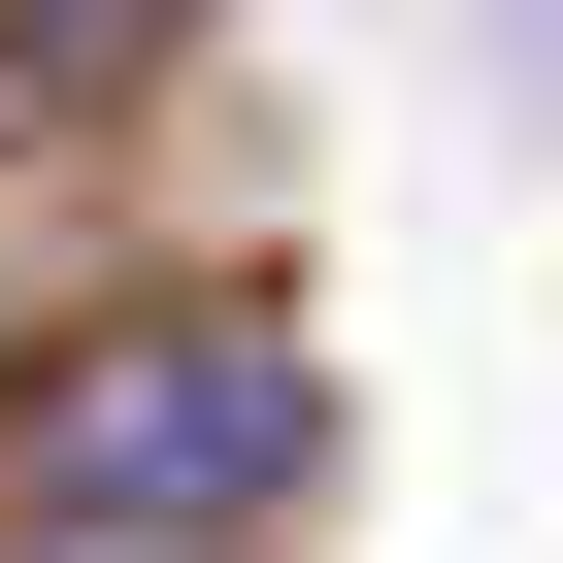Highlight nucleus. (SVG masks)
<instances>
[{"label": "nucleus", "instance_id": "obj_1", "mask_svg": "<svg viewBox=\"0 0 563 563\" xmlns=\"http://www.w3.org/2000/svg\"><path fill=\"white\" fill-rule=\"evenodd\" d=\"M34 464H67V530H133V563H166V530H265V497H299V464H332V398H299V332L166 299V332H100V365H67V431H34Z\"/></svg>", "mask_w": 563, "mask_h": 563}, {"label": "nucleus", "instance_id": "obj_2", "mask_svg": "<svg viewBox=\"0 0 563 563\" xmlns=\"http://www.w3.org/2000/svg\"><path fill=\"white\" fill-rule=\"evenodd\" d=\"M133 34H199V0H0V67H67V100H100Z\"/></svg>", "mask_w": 563, "mask_h": 563}, {"label": "nucleus", "instance_id": "obj_3", "mask_svg": "<svg viewBox=\"0 0 563 563\" xmlns=\"http://www.w3.org/2000/svg\"><path fill=\"white\" fill-rule=\"evenodd\" d=\"M34 563H133V530H34Z\"/></svg>", "mask_w": 563, "mask_h": 563}]
</instances>
